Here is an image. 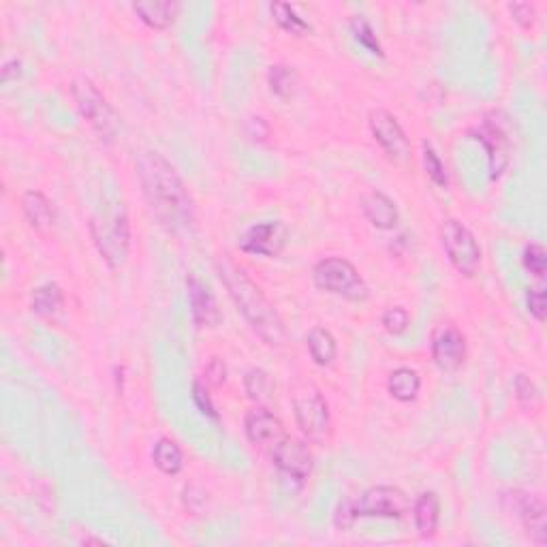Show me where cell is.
Returning a JSON list of instances; mask_svg holds the SVG:
<instances>
[{
    "mask_svg": "<svg viewBox=\"0 0 547 547\" xmlns=\"http://www.w3.org/2000/svg\"><path fill=\"white\" fill-rule=\"evenodd\" d=\"M137 180L152 217L171 235L195 229V206L184 182L163 154L143 152L137 158Z\"/></svg>",
    "mask_w": 547,
    "mask_h": 547,
    "instance_id": "6da1fadb",
    "label": "cell"
},
{
    "mask_svg": "<svg viewBox=\"0 0 547 547\" xmlns=\"http://www.w3.org/2000/svg\"><path fill=\"white\" fill-rule=\"evenodd\" d=\"M218 276L223 280L226 293L234 300L237 311L246 319L252 331L268 346H283L286 342V329L280 314L276 312L272 302L265 297L261 286L252 283L244 269L237 268L229 259H220L217 263Z\"/></svg>",
    "mask_w": 547,
    "mask_h": 547,
    "instance_id": "7a4b0ae2",
    "label": "cell"
},
{
    "mask_svg": "<svg viewBox=\"0 0 547 547\" xmlns=\"http://www.w3.org/2000/svg\"><path fill=\"white\" fill-rule=\"evenodd\" d=\"M411 509V500L400 488L394 485H374L357 496L345 499L336 507L334 526L346 533L359 517H387L402 519Z\"/></svg>",
    "mask_w": 547,
    "mask_h": 547,
    "instance_id": "3957f363",
    "label": "cell"
},
{
    "mask_svg": "<svg viewBox=\"0 0 547 547\" xmlns=\"http://www.w3.org/2000/svg\"><path fill=\"white\" fill-rule=\"evenodd\" d=\"M90 235L98 255L109 268H123L131 251V225L123 203L107 208L90 218Z\"/></svg>",
    "mask_w": 547,
    "mask_h": 547,
    "instance_id": "277c9868",
    "label": "cell"
},
{
    "mask_svg": "<svg viewBox=\"0 0 547 547\" xmlns=\"http://www.w3.org/2000/svg\"><path fill=\"white\" fill-rule=\"evenodd\" d=\"M71 97L81 118L90 124V129L103 141H112L120 131V118L115 109L109 105L103 92L92 84L88 77H77L71 84Z\"/></svg>",
    "mask_w": 547,
    "mask_h": 547,
    "instance_id": "5b68a950",
    "label": "cell"
},
{
    "mask_svg": "<svg viewBox=\"0 0 547 547\" xmlns=\"http://www.w3.org/2000/svg\"><path fill=\"white\" fill-rule=\"evenodd\" d=\"M291 402L300 432L311 443H325L331 434V415L321 391L311 383H302L293 389Z\"/></svg>",
    "mask_w": 547,
    "mask_h": 547,
    "instance_id": "8992f818",
    "label": "cell"
},
{
    "mask_svg": "<svg viewBox=\"0 0 547 547\" xmlns=\"http://www.w3.org/2000/svg\"><path fill=\"white\" fill-rule=\"evenodd\" d=\"M314 285L331 295L345 297L349 302H366L370 289L362 274L351 261L342 257H328L319 261L312 269Z\"/></svg>",
    "mask_w": 547,
    "mask_h": 547,
    "instance_id": "52a82bcc",
    "label": "cell"
},
{
    "mask_svg": "<svg viewBox=\"0 0 547 547\" xmlns=\"http://www.w3.org/2000/svg\"><path fill=\"white\" fill-rule=\"evenodd\" d=\"M440 246L447 259L462 276L471 278L482 268V246L477 244L474 235L466 225L456 218H445L439 229Z\"/></svg>",
    "mask_w": 547,
    "mask_h": 547,
    "instance_id": "ba28073f",
    "label": "cell"
},
{
    "mask_svg": "<svg viewBox=\"0 0 547 547\" xmlns=\"http://www.w3.org/2000/svg\"><path fill=\"white\" fill-rule=\"evenodd\" d=\"M368 126L374 141L383 148L389 161L402 165L411 158V143H408L406 132L402 131L394 114H389L387 109H372L368 115Z\"/></svg>",
    "mask_w": 547,
    "mask_h": 547,
    "instance_id": "9c48e42d",
    "label": "cell"
},
{
    "mask_svg": "<svg viewBox=\"0 0 547 547\" xmlns=\"http://www.w3.org/2000/svg\"><path fill=\"white\" fill-rule=\"evenodd\" d=\"M286 242H289V229L283 220H268V223L248 226L237 240V246L246 255L272 259L285 251Z\"/></svg>",
    "mask_w": 547,
    "mask_h": 547,
    "instance_id": "30bf717a",
    "label": "cell"
},
{
    "mask_svg": "<svg viewBox=\"0 0 547 547\" xmlns=\"http://www.w3.org/2000/svg\"><path fill=\"white\" fill-rule=\"evenodd\" d=\"M274 466L293 482H306L312 473V451L303 440L283 436V439L269 449Z\"/></svg>",
    "mask_w": 547,
    "mask_h": 547,
    "instance_id": "8fae6325",
    "label": "cell"
},
{
    "mask_svg": "<svg viewBox=\"0 0 547 547\" xmlns=\"http://www.w3.org/2000/svg\"><path fill=\"white\" fill-rule=\"evenodd\" d=\"M432 359L443 372H456L466 359V340L453 325H440L432 334Z\"/></svg>",
    "mask_w": 547,
    "mask_h": 547,
    "instance_id": "7c38bea8",
    "label": "cell"
},
{
    "mask_svg": "<svg viewBox=\"0 0 547 547\" xmlns=\"http://www.w3.org/2000/svg\"><path fill=\"white\" fill-rule=\"evenodd\" d=\"M477 140L483 143L485 152H488L490 161V178L499 180L505 174L507 165H509V137L507 131L502 129L500 123L491 120L490 115L483 120L482 129L477 131Z\"/></svg>",
    "mask_w": 547,
    "mask_h": 547,
    "instance_id": "4fadbf2b",
    "label": "cell"
},
{
    "mask_svg": "<svg viewBox=\"0 0 547 547\" xmlns=\"http://www.w3.org/2000/svg\"><path fill=\"white\" fill-rule=\"evenodd\" d=\"M513 502V511L522 519L528 537L537 545L547 543L545 530V502L539 494H528V491H513L509 496Z\"/></svg>",
    "mask_w": 547,
    "mask_h": 547,
    "instance_id": "5bb4252c",
    "label": "cell"
},
{
    "mask_svg": "<svg viewBox=\"0 0 547 547\" xmlns=\"http://www.w3.org/2000/svg\"><path fill=\"white\" fill-rule=\"evenodd\" d=\"M244 432L251 445L261 447V449H272L283 436H286L283 422L272 415L265 406H255L252 411H248L244 419Z\"/></svg>",
    "mask_w": 547,
    "mask_h": 547,
    "instance_id": "9a60e30c",
    "label": "cell"
},
{
    "mask_svg": "<svg viewBox=\"0 0 547 547\" xmlns=\"http://www.w3.org/2000/svg\"><path fill=\"white\" fill-rule=\"evenodd\" d=\"M186 286H189L192 321L197 328H217L220 323V311L212 289L197 274L186 276Z\"/></svg>",
    "mask_w": 547,
    "mask_h": 547,
    "instance_id": "2e32d148",
    "label": "cell"
},
{
    "mask_svg": "<svg viewBox=\"0 0 547 547\" xmlns=\"http://www.w3.org/2000/svg\"><path fill=\"white\" fill-rule=\"evenodd\" d=\"M359 208H362L368 223L380 231L396 229V225L400 223V214H397L396 203L380 191L363 192V195L359 197Z\"/></svg>",
    "mask_w": 547,
    "mask_h": 547,
    "instance_id": "e0dca14e",
    "label": "cell"
},
{
    "mask_svg": "<svg viewBox=\"0 0 547 547\" xmlns=\"http://www.w3.org/2000/svg\"><path fill=\"white\" fill-rule=\"evenodd\" d=\"M132 11L148 29L167 30L178 15V3L174 0H140L132 4Z\"/></svg>",
    "mask_w": 547,
    "mask_h": 547,
    "instance_id": "ac0fdd59",
    "label": "cell"
},
{
    "mask_svg": "<svg viewBox=\"0 0 547 547\" xmlns=\"http://www.w3.org/2000/svg\"><path fill=\"white\" fill-rule=\"evenodd\" d=\"M21 212H24L32 229L37 231H47L54 225L52 201L38 191H26L21 195Z\"/></svg>",
    "mask_w": 547,
    "mask_h": 547,
    "instance_id": "d6986e66",
    "label": "cell"
},
{
    "mask_svg": "<svg viewBox=\"0 0 547 547\" xmlns=\"http://www.w3.org/2000/svg\"><path fill=\"white\" fill-rule=\"evenodd\" d=\"M415 526L423 539H430L436 534L440 519V500L434 491H423L415 500Z\"/></svg>",
    "mask_w": 547,
    "mask_h": 547,
    "instance_id": "ffe728a7",
    "label": "cell"
},
{
    "mask_svg": "<svg viewBox=\"0 0 547 547\" xmlns=\"http://www.w3.org/2000/svg\"><path fill=\"white\" fill-rule=\"evenodd\" d=\"M422 389V377L413 368H396L387 379V391L397 402H413Z\"/></svg>",
    "mask_w": 547,
    "mask_h": 547,
    "instance_id": "44dd1931",
    "label": "cell"
},
{
    "mask_svg": "<svg viewBox=\"0 0 547 547\" xmlns=\"http://www.w3.org/2000/svg\"><path fill=\"white\" fill-rule=\"evenodd\" d=\"M308 351H311L312 362L317 366L328 368L334 363L336 355H338V346H336V338L331 336V331L325 328H312L306 336Z\"/></svg>",
    "mask_w": 547,
    "mask_h": 547,
    "instance_id": "7402d4cb",
    "label": "cell"
},
{
    "mask_svg": "<svg viewBox=\"0 0 547 547\" xmlns=\"http://www.w3.org/2000/svg\"><path fill=\"white\" fill-rule=\"evenodd\" d=\"M63 303H64V293L58 285L46 283L32 291L30 306H32V312L38 314V317H43V319L54 317V314L60 312Z\"/></svg>",
    "mask_w": 547,
    "mask_h": 547,
    "instance_id": "603a6c76",
    "label": "cell"
},
{
    "mask_svg": "<svg viewBox=\"0 0 547 547\" xmlns=\"http://www.w3.org/2000/svg\"><path fill=\"white\" fill-rule=\"evenodd\" d=\"M154 466L165 474H178L184 468V453L171 439H158L152 449Z\"/></svg>",
    "mask_w": 547,
    "mask_h": 547,
    "instance_id": "cb8c5ba5",
    "label": "cell"
},
{
    "mask_svg": "<svg viewBox=\"0 0 547 547\" xmlns=\"http://www.w3.org/2000/svg\"><path fill=\"white\" fill-rule=\"evenodd\" d=\"M269 11H272V18L276 24H278L283 30L291 32V35L303 37L312 30V26L308 24V21L303 20L289 3H272L269 4Z\"/></svg>",
    "mask_w": 547,
    "mask_h": 547,
    "instance_id": "d4e9b609",
    "label": "cell"
},
{
    "mask_svg": "<svg viewBox=\"0 0 547 547\" xmlns=\"http://www.w3.org/2000/svg\"><path fill=\"white\" fill-rule=\"evenodd\" d=\"M297 84H300V77H297L295 69L286 64H272L268 71V86L276 97L289 98L295 95Z\"/></svg>",
    "mask_w": 547,
    "mask_h": 547,
    "instance_id": "484cf974",
    "label": "cell"
},
{
    "mask_svg": "<svg viewBox=\"0 0 547 547\" xmlns=\"http://www.w3.org/2000/svg\"><path fill=\"white\" fill-rule=\"evenodd\" d=\"M244 389L248 397L257 405H263V402L269 400V391H272V380H269V374L261 368H252L248 370L244 377Z\"/></svg>",
    "mask_w": 547,
    "mask_h": 547,
    "instance_id": "4316f807",
    "label": "cell"
},
{
    "mask_svg": "<svg viewBox=\"0 0 547 547\" xmlns=\"http://www.w3.org/2000/svg\"><path fill=\"white\" fill-rule=\"evenodd\" d=\"M351 30L359 41V46L366 47L370 54H374V56H379V58L385 56L377 32L372 30V26H370V21L363 18V15H355V18H351Z\"/></svg>",
    "mask_w": 547,
    "mask_h": 547,
    "instance_id": "83f0119b",
    "label": "cell"
},
{
    "mask_svg": "<svg viewBox=\"0 0 547 547\" xmlns=\"http://www.w3.org/2000/svg\"><path fill=\"white\" fill-rule=\"evenodd\" d=\"M422 157H423V169H425V174H428V178L432 180L436 186H440V189H447L449 178H447L445 163L440 161V157L436 154L432 143H428V141L422 143Z\"/></svg>",
    "mask_w": 547,
    "mask_h": 547,
    "instance_id": "f1b7e54d",
    "label": "cell"
},
{
    "mask_svg": "<svg viewBox=\"0 0 547 547\" xmlns=\"http://www.w3.org/2000/svg\"><path fill=\"white\" fill-rule=\"evenodd\" d=\"M524 268L528 269L530 274L537 276V278H543L545 269H547V252L545 248L537 244V242H533V244H528L524 248Z\"/></svg>",
    "mask_w": 547,
    "mask_h": 547,
    "instance_id": "f546056e",
    "label": "cell"
},
{
    "mask_svg": "<svg viewBox=\"0 0 547 547\" xmlns=\"http://www.w3.org/2000/svg\"><path fill=\"white\" fill-rule=\"evenodd\" d=\"M192 402H195V406H197L199 411H201L206 417H209V419H218L217 406H214L212 396H209V389H208L206 380H203V379H197L195 383H192Z\"/></svg>",
    "mask_w": 547,
    "mask_h": 547,
    "instance_id": "4dcf8cb0",
    "label": "cell"
},
{
    "mask_svg": "<svg viewBox=\"0 0 547 547\" xmlns=\"http://www.w3.org/2000/svg\"><path fill=\"white\" fill-rule=\"evenodd\" d=\"M513 389H516V397L522 406H534L539 402V389L537 385L530 380L526 374H517L516 383H513Z\"/></svg>",
    "mask_w": 547,
    "mask_h": 547,
    "instance_id": "1f68e13d",
    "label": "cell"
},
{
    "mask_svg": "<svg viewBox=\"0 0 547 547\" xmlns=\"http://www.w3.org/2000/svg\"><path fill=\"white\" fill-rule=\"evenodd\" d=\"M408 323H411V319H408V312L402 306H394L389 308L383 314V328L385 331H389L391 336H402L408 329Z\"/></svg>",
    "mask_w": 547,
    "mask_h": 547,
    "instance_id": "d6a6232c",
    "label": "cell"
},
{
    "mask_svg": "<svg viewBox=\"0 0 547 547\" xmlns=\"http://www.w3.org/2000/svg\"><path fill=\"white\" fill-rule=\"evenodd\" d=\"M509 11L513 15V21L522 26L524 30H530L534 26V21H537V11H534L530 3H513L509 4Z\"/></svg>",
    "mask_w": 547,
    "mask_h": 547,
    "instance_id": "836d02e7",
    "label": "cell"
},
{
    "mask_svg": "<svg viewBox=\"0 0 547 547\" xmlns=\"http://www.w3.org/2000/svg\"><path fill=\"white\" fill-rule=\"evenodd\" d=\"M547 300H545V291L543 289H530L528 291V311L537 319L539 323L545 321V312H547Z\"/></svg>",
    "mask_w": 547,
    "mask_h": 547,
    "instance_id": "e575fe53",
    "label": "cell"
},
{
    "mask_svg": "<svg viewBox=\"0 0 547 547\" xmlns=\"http://www.w3.org/2000/svg\"><path fill=\"white\" fill-rule=\"evenodd\" d=\"M246 135L251 137L252 141H265L269 137V124L265 123L261 115H251L244 124Z\"/></svg>",
    "mask_w": 547,
    "mask_h": 547,
    "instance_id": "d590c367",
    "label": "cell"
},
{
    "mask_svg": "<svg viewBox=\"0 0 547 547\" xmlns=\"http://www.w3.org/2000/svg\"><path fill=\"white\" fill-rule=\"evenodd\" d=\"M226 380V366L223 359L212 357L209 359V363L206 366V383L218 387L223 385Z\"/></svg>",
    "mask_w": 547,
    "mask_h": 547,
    "instance_id": "8d00e7d4",
    "label": "cell"
},
{
    "mask_svg": "<svg viewBox=\"0 0 547 547\" xmlns=\"http://www.w3.org/2000/svg\"><path fill=\"white\" fill-rule=\"evenodd\" d=\"M21 75V64L18 60H9V63H4L3 66V75H0V80H3V84H7L11 80H18Z\"/></svg>",
    "mask_w": 547,
    "mask_h": 547,
    "instance_id": "74e56055",
    "label": "cell"
}]
</instances>
